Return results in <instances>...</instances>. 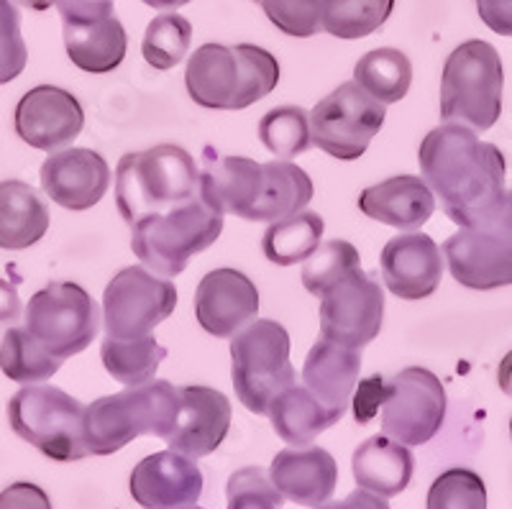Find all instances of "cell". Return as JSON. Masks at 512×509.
<instances>
[{
  "instance_id": "6da1fadb",
  "label": "cell",
  "mask_w": 512,
  "mask_h": 509,
  "mask_svg": "<svg viewBox=\"0 0 512 509\" xmlns=\"http://www.w3.org/2000/svg\"><path fill=\"white\" fill-rule=\"evenodd\" d=\"M420 172L443 213L459 228L472 226L505 195V154L459 123L433 128L418 151Z\"/></svg>"
},
{
  "instance_id": "7a4b0ae2",
  "label": "cell",
  "mask_w": 512,
  "mask_h": 509,
  "mask_svg": "<svg viewBox=\"0 0 512 509\" xmlns=\"http://www.w3.org/2000/svg\"><path fill=\"white\" fill-rule=\"evenodd\" d=\"M280 82V62L254 44H203L187 62L192 103L208 110H244L267 98Z\"/></svg>"
},
{
  "instance_id": "3957f363",
  "label": "cell",
  "mask_w": 512,
  "mask_h": 509,
  "mask_svg": "<svg viewBox=\"0 0 512 509\" xmlns=\"http://www.w3.org/2000/svg\"><path fill=\"white\" fill-rule=\"evenodd\" d=\"M200 192V167L182 146L159 144L123 154L116 169V205L128 226L164 213Z\"/></svg>"
},
{
  "instance_id": "277c9868",
  "label": "cell",
  "mask_w": 512,
  "mask_h": 509,
  "mask_svg": "<svg viewBox=\"0 0 512 509\" xmlns=\"http://www.w3.org/2000/svg\"><path fill=\"white\" fill-rule=\"evenodd\" d=\"M180 405V387L152 379L141 387L100 397L85 407V446L90 456H113L141 435L167 438Z\"/></svg>"
},
{
  "instance_id": "5b68a950",
  "label": "cell",
  "mask_w": 512,
  "mask_h": 509,
  "mask_svg": "<svg viewBox=\"0 0 512 509\" xmlns=\"http://www.w3.org/2000/svg\"><path fill=\"white\" fill-rule=\"evenodd\" d=\"M223 233V213L210 208L200 192L164 213L144 215L131 226V249L159 277H177L192 256L210 249Z\"/></svg>"
},
{
  "instance_id": "8992f818",
  "label": "cell",
  "mask_w": 512,
  "mask_h": 509,
  "mask_svg": "<svg viewBox=\"0 0 512 509\" xmlns=\"http://www.w3.org/2000/svg\"><path fill=\"white\" fill-rule=\"evenodd\" d=\"M505 70L489 41L469 39L448 54L441 77V118L487 131L502 113Z\"/></svg>"
},
{
  "instance_id": "52a82bcc",
  "label": "cell",
  "mask_w": 512,
  "mask_h": 509,
  "mask_svg": "<svg viewBox=\"0 0 512 509\" xmlns=\"http://www.w3.org/2000/svg\"><path fill=\"white\" fill-rule=\"evenodd\" d=\"M13 433L52 461L72 463L90 456L85 446V405L59 387L29 384L8 400Z\"/></svg>"
},
{
  "instance_id": "ba28073f",
  "label": "cell",
  "mask_w": 512,
  "mask_h": 509,
  "mask_svg": "<svg viewBox=\"0 0 512 509\" xmlns=\"http://www.w3.org/2000/svg\"><path fill=\"white\" fill-rule=\"evenodd\" d=\"M231 379L236 397L254 415H267L272 402L295 384L290 333L277 320H254L231 338Z\"/></svg>"
},
{
  "instance_id": "9c48e42d",
  "label": "cell",
  "mask_w": 512,
  "mask_h": 509,
  "mask_svg": "<svg viewBox=\"0 0 512 509\" xmlns=\"http://www.w3.org/2000/svg\"><path fill=\"white\" fill-rule=\"evenodd\" d=\"M448 272L469 290H500L512 284V190L477 223L443 243Z\"/></svg>"
},
{
  "instance_id": "30bf717a",
  "label": "cell",
  "mask_w": 512,
  "mask_h": 509,
  "mask_svg": "<svg viewBox=\"0 0 512 509\" xmlns=\"http://www.w3.org/2000/svg\"><path fill=\"white\" fill-rule=\"evenodd\" d=\"M24 328L57 359L82 353L98 338L100 310L75 282H52L26 305Z\"/></svg>"
},
{
  "instance_id": "8fae6325",
  "label": "cell",
  "mask_w": 512,
  "mask_h": 509,
  "mask_svg": "<svg viewBox=\"0 0 512 509\" xmlns=\"http://www.w3.org/2000/svg\"><path fill=\"white\" fill-rule=\"evenodd\" d=\"M177 287L146 267H126L108 282L103 295L105 336L116 341L152 336L175 313Z\"/></svg>"
},
{
  "instance_id": "7c38bea8",
  "label": "cell",
  "mask_w": 512,
  "mask_h": 509,
  "mask_svg": "<svg viewBox=\"0 0 512 509\" xmlns=\"http://www.w3.org/2000/svg\"><path fill=\"white\" fill-rule=\"evenodd\" d=\"M382 103L367 95L354 80L338 85L328 98L310 110L313 144L341 162L364 157L374 136L384 126Z\"/></svg>"
},
{
  "instance_id": "4fadbf2b",
  "label": "cell",
  "mask_w": 512,
  "mask_h": 509,
  "mask_svg": "<svg viewBox=\"0 0 512 509\" xmlns=\"http://www.w3.org/2000/svg\"><path fill=\"white\" fill-rule=\"evenodd\" d=\"M382 433L402 446H425L446 420V389L433 371L408 366L382 382Z\"/></svg>"
},
{
  "instance_id": "5bb4252c",
  "label": "cell",
  "mask_w": 512,
  "mask_h": 509,
  "mask_svg": "<svg viewBox=\"0 0 512 509\" xmlns=\"http://www.w3.org/2000/svg\"><path fill=\"white\" fill-rule=\"evenodd\" d=\"M67 57L90 75H108L126 59L128 36L113 0H57Z\"/></svg>"
},
{
  "instance_id": "9a60e30c",
  "label": "cell",
  "mask_w": 512,
  "mask_h": 509,
  "mask_svg": "<svg viewBox=\"0 0 512 509\" xmlns=\"http://www.w3.org/2000/svg\"><path fill=\"white\" fill-rule=\"evenodd\" d=\"M384 292L367 272H351L320 297V336L361 351L382 330Z\"/></svg>"
},
{
  "instance_id": "2e32d148",
  "label": "cell",
  "mask_w": 512,
  "mask_h": 509,
  "mask_svg": "<svg viewBox=\"0 0 512 509\" xmlns=\"http://www.w3.org/2000/svg\"><path fill=\"white\" fill-rule=\"evenodd\" d=\"M16 134L39 151L67 149L85 126V110L72 93L54 85H39L18 100Z\"/></svg>"
},
{
  "instance_id": "e0dca14e",
  "label": "cell",
  "mask_w": 512,
  "mask_h": 509,
  "mask_svg": "<svg viewBox=\"0 0 512 509\" xmlns=\"http://www.w3.org/2000/svg\"><path fill=\"white\" fill-rule=\"evenodd\" d=\"M259 315V290L239 269L205 274L195 292V318L205 333L233 338Z\"/></svg>"
},
{
  "instance_id": "ac0fdd59",
  "label": "cell",
  "mask_w": 512,
  "mask_h": 509,
  "mask_svg": "<svg viewBox=\"0 0 512 509\" xmlns=\"http://www.w3.org/2000/svg\"><path fill=\"white\" fill-rule=\"evenodd\" d=\"M231 430V400L213 387H180L175 423L164 438L172 451L190 458L210 456Z\"/></svg>"
},
{
  "instance_id": "d6986e66",
  "label": "cell",
  "mask_w": 512,
  "mask_h": 509,
  "mask_svg": "<svg viewBox=\"0 0 512 509\" xmlns=\"http://www.w3.org/2000/svg\"><path fill=\"white\" fill-rule=\"evenodd\" d=\"M41 187L64 210H90L111 187V167L93 149H59L41 164Z\"/></svg>"
},
{
  "instance_id": "ffe728a7",
  "label": "cell",
  "mask_w": 512,
  "mask_h": 509,
  "mask_svg": "<svg viewBox=\"0 0 512 509\" xmlns=\"http://www.w3.org/2000/svg\"><path fill=\"white\" fill-rule=\"evenodd\" d=\"M128 489L144 509H182L198 502L203 494V471L195 458L159 451L136 463Z\"/></svg>"
},
{
  "instance_id": "44dd1931",
  "label": "cell",
  "mask_w": 512,
  "mask_h": 509,
  "mask_svg": "<svg viewBox=\"0 0 512 509\" xmlns=\"http://www.w3.org/2000/svg\"><path fill=\"white\" fill-rule=\"evenodd\" d=\"M382 279L400 300H425L438 290L443 277V251L431 236L408 231L382 249Z\"/></svg>"
},
{
  "instance_id": "7402d4cb",
  "label": "cell",
  "mask_w": 512,
  "mask_h": 509,
  "mask_svg": "<svg viewBox=\"0 0 512 509\" xmlns=\"http://www.w3.org/2000/svg\"><path fill=\"white\" fill-rule=\"evenodd\" d=\"M264 187V164L246 157H221L216 149H205L200 169V197L223 215L254 220Z\"/></svg>"
},
{
  "instance_id": "603a6c76",
  "label": "cell",
  "mask_w": 512,
  "mask_h": 509,
  "mask_svg": "<svg viewBox=\"0 0 512 509\" xmlns=\"http://www.w3.org/2000/svg\"><path fill=\"white\" fill-rule=\"evenodd\" d=\"M269 479L287 502L315 509L336 492L338 463L326 448H285L274 456Z\"/></svg>"
},
{
  "instance_id": "cb8c5ba5",
  "label": "cell",
  "mask_w": 512,
  "mask_h": 509,
  "mask_svg": "<svg viewBox=\"0 0 512 509\" xmlns=\"http://www.w3.org/2000/svg\"><path fill=\"white\" fill-rule=\"evenodd\" d=\"M359 210L367 218L400 231H418L431 220L436 197L428 182L415 174H397L359 195Z\"/></svg>"
},
{
  "instance_id": "d4e9b609",
  "label": "cell",
  "mask_w": 512,
  "mask_h": 509,
  "mask_svg": "<svg viewBox=\"0 0 512 509\" xmlns=\"http://www.w3.org/2000/svg\"><path fill=\"white\" fill-rule=\"evenodd\" d=\"M359 371V351L320 338L305 359L303 379L305 387L313 392L320 405L328 407V410L346 412L356 382H359Z\"/></svg>"
},
{
  "instance_id": "484cf974",
  "label": "cell",
  "mask_w": 512,
  "mask_h": 509,
  "mask_svg": "<svg viewBox=\"0 0 512 509\" xmlns=\"http://www.w3.org/2000/svg\"><path fill=\"white\" fill-rule=\"evenodd\" d=\"M351 469L359 489L390 499L405 492L413 481L415 458L408 446L390 440L387 435H374L356 448Z\"/></svg>"
},
{
  "instance_id": "4316f807",
  "label": "cell",
  "mask_w": 512,
  "mask_h": 509,
  "mask_svg": "<svg viewBox=\"0 0 512 509\" xmlns=\"http://www.w3.org/2000/svg\"><path fill=\"white\" fill-rule=\"evenodd\" d=\"M49 231L44 197L21 180L0 182V249L24 251Z\"/></svg>"
},
{
  "instance_id": "83f0119b",
  "label": "cell",
  "mask_w": 512,
  "mask_h": 509,
  "mask_svg": "<svg viewBox=\"0 0 512 509\" xmlns=\"http://www.w3.org/2000/svg\"><path fill=\"white\" fill-rule=\"evenodd\" d=\"M267 415L272 420L274 433L290 446L303 448L310 446L323 430L333 428L344 417V412L328 410V407L315 400L308 387H295L292 384L290 389H285L272 402Z\"/></svg>"
},
{
  "instance_id": "f1b7e54d",
  "label": "cell",
  "mask_w": 512,
  "mask_h": 509,
  "mask_svg": "<svg viewBox=\"0 0 512 509\" xmlns=\"http://www.w3.org/2000/svg\"><path fill=\"white\" fill-rule=\"evenodd\" d=\"M310 200H313V180L308 172L287 159H274L264 164V187L254 210V220L274 223L305 210Z\"/></svg>"
},
{
  "instance_id": "f546056e",
  "label": "cell",
  "mask_w": 512,
  "mask_h": 509,
  "mask_svg": "<svg viewBox=\"0 0 512 509\" xmlns=\"http://www.w3.org/2000/svg\"><path fill=\"white\" fill-rule=\"evenodd\" d=\"M354 82L377 103H400L413 85V64L400 49H372L356 62Z\"/></svg>"
},
{
  "instance_id": "4dcf8cb0",
  "label": "cell",
  "mask_w": 512,
  "mask_h": 509,
  "mask_svg": "<svg viewBox=\"0 0 512 509\" xmlns=\"http://www.w3.org/2000/svg\"><path fill=\"white\" fill-rule=\"evenodd\" d=\"M323 231H326V223L318 213L300 210V213L269 223L262 236V251L277 267H292L318 249Z\"/></svg>"
},
{
  "instance_id": "1f68e13d",
  "label": "cell",
  "mask_w": 512,
  "mask_h": 509,
  "mask_svg": "<svg viewBox=\"0 0 512 509\" xmlns=\"http://www.w3.org/2000/svg\"><path fill=\"white\" fill-rule=\"evenodd\" d=\"M100 359H103L105 371L116 382L126 384V387H141L157 376L159 366L167 359V348L154 336L134 338V341L105 338L100 343Z\"/></svg>"
},
{
  "instance_id": "d6a6232c",
  "label": "cell",
  "mask_w": 512,
  "mask_h": 509,
  "mask_svg": "<svg viewBox=\"0 0 512 509\" xmlns=\"http://www.w3.org/2000/svg\"><path fill=\"white\" fill-rule=\"evenodd\" d=\"M62 359L52 356L26 328H8L0 341V371L18 384H39L52 379Z\"/></svg>"
},
{
  "instance_id": "836d02e7",
  "label": "cell",
  "mask_w": 512,
  "mask_h": 509,
  "mask_svg": "<svg viewBox=\"0 0 512 509\" xmlns=\"http://www.w3.org/2000/svg\"><path fill=\"white\" fill-rule=\"evenodd\" d=\"M395 11V0H323V31L338 39H364Z\"/></svg>"
},
{
  "instance_id": "e575fe53",
  "label": "cell",
  "mask_w": 512,
  "mask_h": 509,
  "mask_svg": "<svg viewBox=\"0 0 512 509\" xmlns=\"http://www.w3.org/2000/svg\"><path fill=\"white\" fill-rule=\"evenodd\" d=\"M259 139L277 159H292L313 146L310 113L300 105H282L269 110L259 121Z\"/></svg>"
},
{
  "instance_id": "d590c367",
  "label": "cell",
  "mask_w": 512,
  "mask_h": 509,
  "mask_svg": "<svg viewBox=\"0 0 512 509\" xmlns=\"http://www.w3.org/2000/svg\"><path fill=\"white\" fill-rule=\"evenodd\" d=\"M192 24L180 13H162L146 26L141 52L149 67L167 72L185 59L190 52Z\"/></svg>"
},
{
  "instance_id": "8d00e7d4",
  "label": "cell",
  "mask_w": 512,
  "mask_h": 509,
  "mask_svg": "<svg viewBox=\"0 0 512 509\" xmlns=\"http://www.w3.org/2000/svg\"><path fill=\"white\" fill-rule=\"evenodd\" d=\"M361 267V256L354 243L333 241L320 243L318 249L305 259L303 267V287L315 297H323L333 284Z\"/></svg>"
},
{
  "instance_id": "74e56055",
  "label": "cell",
  "mask_w": 512,
  "mask_h": 509,
  "mask_svg": "<svg viewBox=\"0 0 512 509\" xmlns=\"http://www.w3.org/2000/svg\"><path fill=\"white\" fill-rule=\"evenodd\" d=\"M425 509H487V486L469 469H448L433 481Z\"/></svg>"
},
{
  "instance_id": "f35d334b",
  "label": "cell",
  "mask_w": 512,
  "mask_h": 509,
  "mask_svg": "<svg viewBox=\"0 0 512 509\" xmlns=\"http://www.w3.org/2000/svg\"><path fill=\"white\" fill-rule=\"evenodd\" d=\"M226 509H282L285 497L259 466H246L228 479Z\"/></svg>"
},
{
  "instance_id": "ab89813d",
  "label": "cell",
  "mask_w": 512,
  "mask_h": 509,
  "mask_svg": "<svg viewBox=\"0 0 512 509\" xmlns=\"http://www.w3.org/2000/svg\"><path fill=\"white\" fill-rule=\"evenodd\" d=\"M259 6L287 36L308 39L323 29V0H262Z\"/></svg>"
},
{
  "instance_id": "60d3db41",
  "label": "cell",
  "mask_w": 512,
  "mask_h": 509,
  "mask_svg": "<svg viewBox=\"0 0 512 509\" xmlns=\"http://www.w3.org/2000/svg\"><path fill=\"white\" fill-rule=\"evenodd\" d=\"M29 52L21 36V11L13 0H0V85H8L26 70Z\"/></svg>"
},
{
  "instance_id": "b9f144b4",
  "label": "cell",
  "mask_w": 512,
  "mask_h": 509,
  "mask_svg": "<svg viewBox=\"0 0 512 509\" xmlns=\"http://www.w3.org/2000/svg\"><path fill=\"white\" fill-rule=\"evenodd\" d=\"M0 509H52L47 492L31 481H16L0 492Z\"/></svg>"
},
{
  "instance_id": "7bdbcfd3",
  "label": "cell",
  "mask_w": 512,
  "mask_h": 509,
  "mask_svg": "<svg viewBox=\"0 0 512 509\" xmlns=\"http://www.w3.org/2000/svg\"><path fill=\"white\" fill-rule=\"evenodd\" d=\"M474 3L489 31L512 36V0H474Z\"/></svg>"
},
{
  "instance_id": "ee69618b",
  "label": "cell",
  "mask_w": 512,
  "mask_h": 509,
  "mask_svg": "<svg viewBox=\"0 0 512 509\" xmlns=\"http://www.w3.org/2000/svg\"><path fill=\"white\" fill-rule=\"evenodd\" d=\"M315 509H390V504L384 502V497H379V494L367 492V489H356V492H351L341 502H326Z\"/></svg>"
},
{
  "instance_id": "f6af8a7d",
  "label": "cell",
  "mask_w": 512,
  "mask_h": 509,
  "mask_svg": "<svg viewBox=\"0 0 512 509\" xmlns=\"http://www.w3.org/2000/svg\"><path fill=\"white\" fill-rule=\"evenodd\" d=\"M21 318V297L16 284L0 279V325H8Z\"/></svg>"
},
{
  "instance_id": "bcb514c9",
  "label": "cell",
  "mask_w": 512,
  "mask_h": 509,
  "mask_svg": "<svg viewBox=\"0 0 512 509\" xmlns=\"http://www.w3.org/2000/svg\"><path fill=\"white\" fill-rule=\"evenodd\" d=\"M497 382H500V389L512 400V351L502 359L500 371H497Z\"/></svg>"
},
{
  "instance_id": "7dc6e473",
  "label": "cell",
  "mask_w": 512,
  "mask_h": 509,
  "mask_svg": "<svg viewBox=\"0 0 512 509\" xmlns=\"http://www.w3.org/2000/svg\"><path fill=\"white\" fill-rule=\"evenodd\" d=\"M13 3H16V6L29 8V11H36V13L49 11L52 6H57V0H13Z\"/></svg>"
},
{
  "instance_id": "c3c4849f",
  "label": "cell",
  "mask_w": 512,
  "mask_h": 509,
  "mask_svg": "<svg viewBox=\"0 0 512 509\" xmlns=\"http://www.w3.org/2000/svg\"><path fill=\"white\" fill-rule=\"evenodd\" d=\"M146 6L157 8V11H175V8L187 6L190 0H144Z\"/></svg>"
},
{
  "instance_id": "681fc988",
  "label": "cell",
  "mask_w": 512,
  "mask_h": 509,
  "mask_svg": "<svg viewBox=\"0 0 512 509\" xmlns=\"http://www.w3.org/2000/svg\"><path fill=\"white\" fill-rule=\"evenodd\" d=\"M182 509H203V507H198V504H190V507H182Z\"/></svg>"
},
{
  "instance_id": "f907efd6",
  "label": "cell",
  "mask_w": 512,
  "mask_h": 509,
  "mask_svg": "<svg viewBox=\"0 0 512 509\" xmlns=\"http://www.w3.org/2000/svg\"><path fill=\"white\" fill-rule=\"evenodd\" d=\"M510 435H512V420H510Z\"/></svg>"
},
{
  "instance_id": "816d5d0a",
  "label": "cell",
  "mask_w": 512,
  "mask_h": 509,
  "mask_svg": "<svg viewBox=\"0 0 512 509\" xmlns=\"http://www.w3.org/2000/svg\"><path fill=\"white\" fill-rule=\"evenodd\" d=\"M254 3H262V0H254Z\"/></svg>"
}]
</instances>
